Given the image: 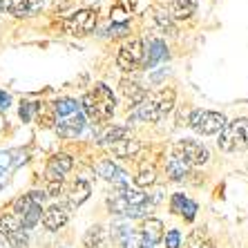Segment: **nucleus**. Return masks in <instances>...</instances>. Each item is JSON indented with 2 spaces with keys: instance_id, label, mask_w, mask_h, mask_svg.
<instances>
[{
  "instance_id": "obj_1",
  "label": "nucleus",
  "mask_w": 248,
  "mask_h": 248,
  "mask_svg": "<svg viewBox=\"0 0 248 248\" xmlns=\"http://www.w3.org/2000/svg\"><path fill=\"white\" fill-rule=\"evenodd\" d=\"M108 206L116 215H125V217L139 219V217H148L152 213L155 203L148 199L145 192L130 188V186H119V190H116L114 197H110Z\"/></svg>"
},
{
  "instance_id": "obj_2",
  "label": "nucleus",
  "mask_w": 248,
  "mask_h": 248,
  "mask_svg": "<svg viewBox=\"0 0 248 248\" xmlns=\"http://www.w3.org/2000/svg\"><path fill=\"white\" fill-rule=\"evenodd\" d=\"M114 105L116 101L110 87L103 83H96L83 98V114L94 123H105L114 114Z\"/></svg>"
},
{
  "instance_id": "obj_3",
  "label": "nucleus",
  "mask_w": 248,
  "mask_h": 248,
  "mask_svg": "<svg viewBox=\"0 0 248 248\" xmlns=\"http://www.w3.org/2000/svg\"><path fill=\"white\" fill-rule=\"evenodd\" d=\"M54 125L58 134L65 139H72L85 127V114L83 108L72 98H61L54 103Z\"/></svg>"
},
{
  "instance_id": "obj_4",
  "label": "nucleus",
  "mask_w": 248,
  "mask_h": 248,
  "mask_svg": "<svg viewBox=\"0 0 248 248\" xmlns=\"http://www.w3.org/2000/svg\"><path fill=\"white\" fill-rule=\"evenodd\" d=\"M172 108H174V90L166 87V90H159L155 94H145V98L137 105L134 116H137L139 121L155 123L161 116H166Z\"/></svg>"
},
{
  "instance_id": "obj_5",
  "label": "nucleus",
  "mask_w": 248,
  "mask_h": 248,
  "mask_svg": "<svg viewBox=\"0 0 248 248\" xmlns=\"http://www.w3.org/2000/svg\"><path fill=\"white\" fill-rule=\"evenodd\" d=\"M217 143L226 152L248 150V119H237V121L226 123L224 130L219 132Z\"/></svg>"
},
{
  "instance_id": "obj_6",
  "label": "nucleus",
  "mask_w": 248,
  "mask_h": 248,
  "mask_svg": "<svg viewBox=\"0 0 248 248\" xmlns=\"http://www.w3.org/2000/svg\"><path fill=\"white\" fill-rule=\"evenodd\" d=\"M190 127L199 134H206V137H213V134H219L226 125V116L219 112H208V110H195L188 119Z\"/></svg>"
},
{
  "instance_id": "obj_7",
  "label": "nucleus",
  "mask_w": 248,
  "mask_h": 248,
  "mask_svg": "<svg viewBox=\"0 0 248 248\" xmlns=\"http://www.w3.org/2000/svg\"><path fill=\"white\" fill-rule=\"evenodd\" d=\"M116 63H119V67H121L123 72H134V69L141 67V65L145 63L143 41H139V38H134V41L125 43V45H123L121 49H119Z\"/></svg>"
},
{
  "instance_id": "obj_8",
  "label": "nucleus",
  "mask_w": 248,
  "mask_h": 248,
  "mask_svg": "<svg viewBox=\"0 0 248 248\" xmlns=\"http://www.w3.org/2000/svg\"><path fill=\"white\" fill-rule=\"evenodd\" d=\"M14 217H16L18 224L27 231V228L36 226L38 224V219H41V206L31 202V197L29 195L18 197L16 203H14Z\"/></svg>"
},
{
  "instance_id": "obj_9",
  "label": "nucleus",
  "mask_w": 248,
  "mask_h": 248,
  "mask_svg": "<svg viewBox=\"0 0 248 248\" xmlns=\"http://www.w3.org/2000/svg\"><path fill=\"white\" fill-rule=\"evenodd\" d=\"M174 155H179L188 166H202V163L208 161V148L202 145L195 139H184L179 143L174 145Z\"/></svg>"
},
{
  "instance_id": "obj_10",
  "label": "nucleus",
  "mask_w": 248,
  "mask_h": 248,
  "mask_svg": "<svg viewBox=\"0 0 248 248\" xmlns=\"http://www.w3.org/2000/svg\"><path fill=\"white\" fill-rule=\"evenodd\" d=\"M63 25L69 34H74V36L90 34L96 27V9H81V12H76L69 18H65Z\"/></svg>"
},
{
  "instance_id": "obj_11",
  "label": "nucleus",
  "mask_w": 248,
  "mask_h": 248,
  "mask_svg": "<svg viewBox=\"0 0 248 248\" xmlns=\"http://www.w3.org/2000/svg\"><path fill=\"white\" fill-rule=\"evenodd\" d=\"M67 221H69V206H65V203H54L43 215V226H45L47 231H58Z\"/></svg>"
},
{
  "instance_id": "obj_12",
  "label": "nucleus",
  "mask_w": 248,
  "mask_h": 248,
  "mask_svg": "<svg viewBox=\"0 0 248 248\" xmlns=\"http://www.w3.org/2000/svg\"><path fill=\"white\" fill-rule=\"evenodd\" d=\"M0 5L12 16L23 18V16H34L43 7V0H0Z\"/></svg>"
},
{
  "instance_id": "obj_13",
  "label": "nucleus",
  "mask_w": 248,
  "mask_h": 248,
  "mask_svg": "<svg viewBox=\"0 0 248 248\" xmlns=\"http://www.w3.org/2000/svg\"><path fill=\"white\" fill-rule=\"evenodd\" d=\"M74 161H72V156L69 155H54L49 161H47V179L49 181H61L65 174L72 170Z\"/></svg>"
},
{
  "instance_id": "obj_14",
  "label": "nucleus",
  "mask_w": 248,
  "mask_h": 248,
  "mask_svg": "<svg viewBox=\"0 0 248 248\" xmlns=\"http://www.w3.org/2000/svg\"><path fill=\"white\" fill-rule=\"evenodd\" d=\"M96 174H98V177H103V179H108V181H112V184L127 186L125 172H123L116 163H112V159H105V161L98 163V166H96Z\"/></svg>"
},
{
  "instance_id": "obj_15",
  "label": "nucleus",
  "mask_w": 248,
  "mask_h": 248,
  "mask_svg": "<svg viewBox=\"0 0 248 248\" xmlns=\"http://www.w3.org/2000/svg\"><path fill=\"white\" fill-rule=\"evenodd\" d=\"M139 235L143 237L145 242L150 244V246H155V244H159L163 239V224L159 219H145L143 226H141V231H139Z\"/></svg>"
},
{
  "instance_id": "obj_16",
  "label": "nucleus",
  "mask_w": 248,
  "mask_h": 248,
  "mask_svg": "<svg viewBox=\"0 0 248 248\" xmlns=\"http://www.w3.org/2000/svg\"><path fill=\"white\" fill-rule=\"evenodd\" d=\"M166 170H168V174H170V179H174V181H181V179H186L188 177V172H190V166L181 159L179 155H170L168 156V163H166Z\"/></svg>"
},
{
  "instance_id": "obj_17",
  "label": "nucleus",
  "mask_w": 248,
  "mask_h": 248,
  "mask_svg": "<svg viewBox=\"0 0 248 248\" xmlns=\"http://www.w3.org/2000/svg\"><path fill=\"white\" fill-rule=\"evenodd\" d=\"M121 94H123V98H125L127 103L134 105V108H137V105L145 98L143 87L139 85V83H134V81H127V78L125 81H121Z\"/></svg>"
},
{
  "instance_id": "obj_18",
  "label": "nucleus",
  "mask_w": 248,
  "mask_h": 248,
  "mask_svg": "<svg viewBox=\"0 0 248 248\" xmlns=\"http://www.w3.org/2000/svg\"><path fill=\"white\" fill-rule=\"evenodd\" d=\"M197 9V0H172L170 2V18L177 20H186L190 18Z\"/></svg>"
},
{
  "instance_id": "obj_19",
  "label": "nucleus",
  "mask_w": 248,
  "mask_h": 248,
  "mask_svg": "<svg viewBox=\"0 0 248 248\" xmlns=\"http://www.w3.org/2000/svg\"><path fill=\"white\" fill-rule=\"evenodd\" d=\"M168 58V49H166V43L163 41H150V45H148V54H145V63H148V67H155L156 63H161V61H166Z\"/></svg>"
},
{
  "instance_id": "obj_20",
  "label": "nucleus",
  "mask_w": 248,
  "mask_h": 248,
  "mask_svg": "<svg viewBox=\"0 0 248 248\" xmlns=\"http://www.w3.org/2000/svg\"><path fill=\"white\" fill-rule=\"evenodd\" d=\"M139 150H141V143H139L137 139H121V141L112 143V152H114L116 156H121V159H130V156H134Z\"/></svg>"
},
{
  "instance_id": "obj_21",
  "label": "nucleus",
  "mask_w": 248,
  "mask_h": 248,
  "mask_svg": "<svg viewBox=\"0 0 248 248\" xmlns=\"http://www.w3.org/2000/svg\"><path fill=\"white\" fill-rule=\"evenodd\" d=\"M127 132H130V130H127L125 125H110L98 134V143L112 145V143H116V141H121V139H127Z\"/></svg>"
},
{
  "instance_id": "obj_22",
  "label": "nucleus",
  "mask_w": 248,
  "mask_h": 248,
  "mask_svg": "<svg viewBox=\"0 0 248 248\" xmlns=\"http://www.w3.org/2000/svg\"><path fill=\"white\" fill-rule=\"evenodd\" d=\"M170 206H172V210H174L177 215H184L186 219H192V217H195L197 206L190 202V199H188V197L174 195V197H172V203H170Z\"/></svg>"
},
{
  "instance_id": "obj_23",
  "label": "nucleus",
  "mask_w": 248,
  "mask_h": 248,
  "mask_svg": "<svg viewBox=\"0 0 248 248\" xmlns=\"http://www.w3.org/2000/svg\"><path fill=\"white\" fill-rule=\"evenodd\" d=\"M105 239H108V235H105L103 226H92V228L85 232V239H83V242H85V248H103Z\"/></svg>"
},
{
  "instance_id": "obj_24",
  "label": "nucleus",
  "mask_w": 248,
  "mask_h": 248,
  "mask_svg": "<svg viewBox=\"0 0 248 248\" xmlns=\"http://www.w3.org/2000/svg\"><path fill=\"white\" fill-rule=\"evenodd\" d=\"M87 197H90V184L76 181V184L72 186V190H69V206H81Z\"/></svg>"
},
{
  "instance_id": "obj_25",
  "label": "nucleus",
  "mask_w": 248,
  "mask_h": 248,
  "mask_svg": "<svg viewBox=\"0 0 248 248\" xmlns=\"http://www.w3.org/2000/svg\"><path fill=\"white\" fill-rule=\"evenodd\" d=\"M134 181H137V186H141V188H148V186H152L156 181L155 166H143L141 170H139L137 177H134Z\"/></svg>"
},
{
  "instance_id": "obj_26",
  "label": "nucleus",
  "mask_w": 248,
  "mask_h": 248,
  "mask_svg": "<svg viewBox=\"0 0 248 248\" xmlns=\"http://www.w3.org/2000/svg\"><path fill=\"white\" fill-rule=\"evenodd\" d=\"M155 18H156V25H159L163 31H168V34H177V29H174V23H172V18H170V14L156 12Z\"/></svg>"
},
{
  "instance_id": "obj_27",
  "label": "nucleus",
  "mask_w": 248,
  "mask_h": 248,
  "mask_svg": "<svg viewBox=\"0 0 248 248\" xmlns=\"http://www.w3.org/2000/svg\"><path fill=\"white\" fill-rule=\"evenodd\" d=\"M36 110H38V105L31 103V101H25V103L20 105V119H23L25 123L31 121V119H34V112H36Z\"/></svg>"
},
{
  "instance_id": "obj_28",
  "label": "nucleus",
  "mask_w": 248,
  "mask_h": 248,
  "mask_svg": "<svg viewBox=\"0 0 248 248\" xmlns=\"http://www.w3.org/2000/svg\"><path fill=\"white\" fill-rule=\"evenodd\" d=\"M125 34H127V23H112L108 27V36H112V38H119V36Z\"/></svg>"
},
{
  "instance_id": "obj_29",
  "label": "nucleus",
  "mask_w": 248,
  "mask_h": 248,
  "mask_svg": "<svg viewBox=\"0 0 248 248\" xmlns=\"http://www.w3.org/2000/svg\"><path fill=\"white\" fill-rule=\"evenodd\" d=\"M125 248H152V246L137 232V235H130V239L125 242Z\"/></svg>"
},
{
  "instance_id": "obj_30",
  "label": "nucleus",
  "mask_w": 248,
  "mask_h": 248,
  "mask_svg": "<svg viewBox=\"0 0 248 248\" xmlns=\"http://www.w3.org/2000/svg\"><path fill=\"white\" fill-rule=\"evenodd\" d=\"M9 239H12L14 246H27V232H25V228H18L16 232H12V235H7Z\"/></svg>"
},
{
  "instance_id": "obj_31",
  "label": "nucleus",
  "mask_w": 248,
  "mask_h": 248,
  "mask_svg": "<svg viewBox=\"0 0 248 248\" xmlns=\"http://www.w3.org/2000/svg\"><path fill=\"white\" fill-rule=\"evenodd\" d=\"M179 242H181L179 231H170V232L166 235V246H168V248H179Z\"/></svg>"
},
{
  "instance_id": "obj_32",
  "label": "nucleus",
  "mask_w": 248,
  "mask_h": 248,
  "mask_svg": "<svg viewBox=\"0 0 248 248\" xmlns=\"http://www.w3.org/2000/svg\"><path fill=\"white\" fill-rule=\"evenodd\" d=\"M112 18H114V23H125V12H123V7H114Z\"/></svg>"
},
{
  "instance_id": "obj_33",
  "label": "nucleus",
  "mask_w": 248,
  "mask_h": 248,
  "mask_svg": "<svg viewBox=\"0 0 248 248\" xmlns=\"http://www.w3.org/2000/svg\"><path fill=\"white\" fill-rule=\"evenodd\" d=\"M9 103H12V96L0 90V110H7V108H9Z\"/></svg>"
},
{
  "instance_id": "obj_34",
  "label": "nucleus",
  "mask_w": 248,
  "mask_h": 248,
  "mask_svg": "<svg viewBox=\"0 0 248 248\" xmlns=\"http://www.w3.org/2000/svg\"><path fill=\"white\" fill-rule=\"evenodd\" d=\"M72 2H74V0H56L54 5H56V9H58V12H63V9H67V7H72Z\"/></svg>"
},
{
  "instance_id": "obj_35",
  "label": "nucleus",
  "mask_w": 248,
  "mask_h": 248,
  "mask_svg": "<svg viewBox=\"0 0 248 248\" xmlns=\"http://www.w3.org/2000/svg\"><path fill=\"white\" fill-rule=\"evenodd\" d=\"M81 2L87 7V9H90V7H92V5H96V2H101V0H81Z\"/></svg>"
}]
</instances>
